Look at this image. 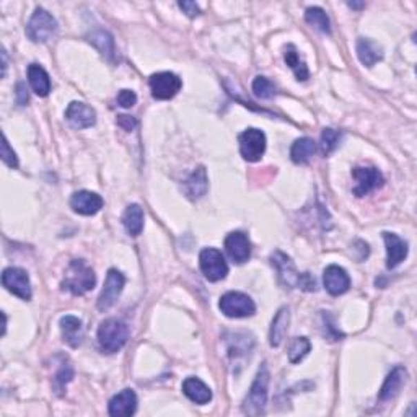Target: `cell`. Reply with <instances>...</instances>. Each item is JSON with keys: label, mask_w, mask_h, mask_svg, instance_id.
Instances as JSON below:
<instances>
[{"label": "cell", "mask_w": 417, "mask_h": 417, "mask_svg": "<svg viewBox=\"0 0 417 417\" xmlns=\"http://www.w3.org/2000/svg\"><path fill=\"white\" fill-rule=\"evenodd\" d=\"M225 249L226 255L232 258V261L237 264H243L251 256V244L243 232H232L226 235Z\"/></svg>", "instance_id": "cell-15"}, {"label": "cell", "mask_w": 417, "mask_h": 417, "mask_svg": "<svg viewBox=\"0 0 417 417\" xmlns=\"http://www.w3.org/2000/svg\"><path fill=\"white\" fill-rule=\"evenodd\" d=\"M240 153L246 162H260L266 152V135L262 130L249 128L238 137Z\"/></svg>", "instance_id": "cell-8"}, {"label": "cell", "mask_w": 417, "mask_h": 417, "mask_svg": "<svg viewBox=\"0 0 417 417\" xmlns=\"http://www.w3.org/2000/svg\"><path fill=\"white\" fill-rule=\"evenodd\" d=\"M199 266H201L204 278L211 282H219L229 274V264H226L224 255L215 248L202 249L199 255Z\"/></svg>", "instance_id": "cell-7"}, {"label": "cell", "mask_w": 417, "mask_h": 417, "mask_svg": "<svg viewBox=\"0 0 417 417\" xmlns=\"http://www.w3.org/2000/svg\"><path fill=\"white\" fill-rule=\"evenodd\" d=\"M117 103L122 108H133L137 103V95L133 90H121L119 95H117Z\"/></svg>", "instance_id": "cell-36"}, {"label": "cell", "mask_w": 417, "mask_h": 417, "mask_svg": "<svg viewBox=\"0 0 417 417\" xmlns=\"http://www.w3.org/2000/svg\"><path fill=\"white\" fill-rule=\"evenodd\" d=\"M316 152V145L310 137H302L297 139L293 142L292 148H290V157H292V162L297 163V165H305L311 160V157L315 155Z\"/></svg>", "instance_id": "cell-28"}, {"label": "cell", "mask_w": 417, "mask_h": 417, "mask_svg": "<svg viewBox=\"0 0 417 417\" xmlns=\"http://www.w3.org/2000/svg\"><path fill=\"white\" fill-rule=\"evenodd\" d=\"M2 59H3V77H6V72H7V54H6V51H2Z\"/></svg>", "instance_id": "cell-41"}, {"label": "cell", "mask_w": 417, "mask_h": 417, "mask_svg": "<svg viewBox=\"0 0 417 417\" xmlns=\"http://www.w3.org/2000/svg\"><path fill=\"white\" fill-rule=\"evenodd\" d=\"M137 411V394L134 389H122L111 398L108 405V412L115 417H129Z\"/></svg>", "instance_id": "cell-17"}, {"label": "cell", "mask_w": 417, "mask_h": 417, "mask_svg": "<svg viewBox=\"0 0 417 417\" xmlns=\"http://www.w3.org/2000/svg\"><path fill=\"white\" fill-rule=\"evenodd\" d=\"M103 197L92 191H77L70 197V207L75 214L95 215L101 211Z\"/></svg>", "instance_id": "cell-14"}, {"label": "cell", "mask_w": 417, "mask_h": 417, "mask_svg": "<svg viewBox=\"0 0 417 417\" xmlns=\"http://www.w3.org/2000/svg\"><path fill=\"white\" fill-rule=\"evenodd\" d=\"M17 101L20 106H25L26 103H28V93H26L25 84H18L17 87Z\"/></svg>", "instance_id": "cell-40"}, {"label": "cell", "mask_w": 417, "mask_h": 417, "mask_svg": "<svg viewBox=\"0 0 417 417\" xmlns=\"http://www.w3.org/2000/svg\"><path fill=\"white\" fill-rule=\"evenodd\" d=\"M253 92H255L256 98L260 99H271L275 95V87L274 84L266 77H256L253 81Z\"/></svg>", "instance_id": "cell-33"}, {"label": "cell", "mask_w": 417, "mask_h": 417, "mask_svg": "<svg viewBox=\"0 0 417 417\" xmlns=\"http://www.w3.org/2000/svg\"><path fill=\"white\" fill-rule=\"evenodd\" d=\"M124 284H126L124 274L119 273L117 269L108 271L106 280H104V287L98 298V310L101 311L110 310V308L117 302V298H119L122 289H124Z\"/></svg>", "instance_id": "cell-11"}, {"label": "cell", "mask_w": 417, "mask_h": 417, "mask_svg": "<svg viewBox=\"0 0 417 417\" xmlns=\"http://www.w3.org/2000/svg\"><path fill=\"white\" fill-rule=\"evenodd\" d=\"M148 85H151L152 97L155 99H171L178 95L183 87V81L173 72H158L151 77Z\"/></svg>", "instance_id": "cell-9"}, {"label": "cell", "mask_w": 417, "mask_h": 417, "mask_svg": "<svg viewBox=\"0 0 417 417\" xmlns=\"http://www.w3.org/2000/svg\"><path fill=\"white\" fill-rule=\"evenodd\" d=\"M310 351H311L310 339L305 336L295 338L289 347V362L290 364H298V362H302L303 359H305Z\"/></svg>", "instance_id": "cell-31"}, {"label": "cell", "mask_w": 417, "mask_h": 417, "mask_svg": "<svg viewBox=\"0 0 417 417\" xmlns=\"http://www.w3.org/2000/svg\"><path fill=\"white\" fill-rule=\"evenodd\" d=\"M323 321H324V326H328V333H324V334L331 339V341H338L339 338H342V334L339 333V331L336 328H334L333 320H331L329 315H326V313H323Z\"/></svg>", "instance_id": "cell-37"}, {"label": "cell", "mask_w": 417, "mask_h": 417, "mask_svg": "<svg viewBox=\"0 0 417 417\" xmlns=\"http://www.w3.org/2000/svg\"><path fill=\"white\" fill-rule=\"evenodd\" d=\"M66 117L77 129H87L97 122V113L88 104L80 101H72L66 110Z\"/></svg>", "instance_id": "cell-16"}, {"label": "cell", "mask_w": 417, "mask_h": 417, "mask_svg": "<svg viewBox=\"0 0 417 417\" xmlns=\"http://www.w3.org/2000/svg\"><path fill=\"white\" fill-rule=\"evenodd\" d=\"M183 393L196 405H207L212 400V391L206 383L196 377H189L183 382Z\"/></svg>", "instance_id": "cell-23"}, {"label": "cell", "mask_w": 417, "mask_h": 417, "mask_svg": "<svg viewBox=\"0 0 417 417\" xmlns=\"http://www.w3.org/2000/svg\"><path fill=\"white\" fill-rule=\"evenodd\" d=\"M97 284V275L87 262L74 260L67 269L66 279L62 280V290H67L72 295H84L90 292Z\"/></svg>", "instance_id": "cell-2"}, {"label": "cell", "mask_w": 417, "mask_h": 417, "mask_svg": "<svg viewBox=\"0 0 417 417\" xmlns=\"http://www.w3.org/2000/svg\"><path fill=\"white\" fill-rule=\"evenodd\" d=\"M289 323H290V311L287 307H282L275 315V318L273 320V324H271V331H269V344L273 347H279L282 344L285 334H287L289 329Z\"/></svg>", "instance_id": "cell-24"}, {"label": "cell", "mask_w": 417, "mask_h": 417, "mask_svg": "<svg viewBox=\"0 0 417 417\" xmlns=\"http://www.w3.org/2000/svg\"><path fill=\"white\" fill-rule=\"evenodd\" d=\"M2 284L8 292L20 297L21 300L31 298V282L26 271L20 267H7L2 274Z\"/></svg>", "instance_id": "cell-12"}, {"label": "cell", "mask_w": 417, "mask_h": 417, "mask_svg": "<svg viewBox=\"0 0 417 417\" xmlns=\"http://www.w3.org/2000/svg\"><path fill=\"white\" fill-rule=\"evenodd\" d=\"M219 308L229 318H246L256 311L255 302L243 292H226L222 295Z\"/></svg>", "instance_id": "cell-6"}, {"label": "cell", "mask_w": 417, "mask_h": 417, "mask_svg": "<svg viewBox=\"0 0 417 417\" xmlns=\"http://www.w3.org/2000/svg\"><path fill=\"white\" fill-rule=\"evenodd\" d=\"M116 122H117V126H119V128H122L124 130H133L135 126H137V121H135L133 116H126V115L117 116Z\"/></svg>", "instance_id": "cell-39"}, {"label": "cell", "mask_w": 417, "mask_h": 417, "mask_svg": "<svg viewBox=\"0 0 417 417\" xmlns=\"http://www.w3.org/2000/svg\"><path fill=\"white\" fill-rule=\"evenodd\" d=\"M352 178L356 180V188L352 189V193L357 197L367 196L375 189L382 188L385 183L383 175L374 166H357L352 170Z\"/></svg>", "instance_id": "cell-10"}, {"label": "cell", "mask_w": 417, "mask_h": 417, "mask_svg": "<svg viewBox=\"0 0 417 417\" xmlns=\"http://www.w3.org/2000/svg\"><path fill=\"white\" fill-rule=\"evenodd\" d=\"M305 20L308 25H311L313 28L321 31V33L329 35L331 33V23L329 18L326 15V12L320 7H310L305 12Z\"/></svg>", "instance_id": "cell-30"}, {"label": "cell", "mask_w": 417, "mask_h": 417, "mask_svg": "<svg viewBox=\"0 0 417 417\" xmlns=\"http://www.w3.org/2000/svg\"><path fill=\"white\" fill-rule=\"evenodd\" d=\"M406 378H407L406 369H403V367H394V369L388 374L387 380H385L382 389H380L378 400L382 403L393 400V398L401 391L403 385L406 383Z\"/></svg>", "instance_id": "cell-19"}, {"label": "cell", "mask_w": 417, "mask_h": 417, "mask_svg": "<svg viewBox=\"0 0 417 417\" xmlns=\"http://www.w3.org/2000/svg\"><path fill=\"white\" fill-rule=\"evenodd\" d=\"M323 284L324 289L328 290L331 295L338 297L346 293L349 287H351V278L346 273V269H342L341 266H328L323 273Z\"/></svg>", "instance_id": "cell-13"}, {"label": "cell", "mask_w": 417, "mask_h": 417, "mask_svg": "<svg viewBox=\"0 0 417 417\" xmlns=\"http://www.w3.org/2000/svg\"><path fill=\"white\" fill-rule=\"evenodd\" d=\"M72 378H74V369H72L69 364H62V367L56 374V377L52 380V387L56 389V393L57 394L64 393L67 383H70Z\"/></svg>", "instance_id": "cell-34"}, {"label": "cell", "mask_w": 417, "mask_h": 417, "mask_svg": "<svg viewBox=\"0 0 417 417\" xmlns=\"http://www.w3.org/2000/svg\"><path fill=\"white\" fill-rule=\"evenodd\" d=\"M385 244H387V267L388 269H394L396 266H400L407 256V243L405 240H401L398 235L385 232L383 233Z\"/></svg>", "instance_id": "cell-18"}, {"label": "cell", "mask_w": 417, "mask_h": 417, "mask_svg": "<svg viewBox=\"0 0 417 417\" xmlns=\"http://www.w3.org/2000/svg\"><path fill=\"white\" fill-rule=\"evenodd\" d=\"M269 370L267 365L262 364L261 369L258 370V375L253 382L251 388H249L248 396L243 401V411L248 416H260L264 412L266 403H267V389H269Z\"/></svg>", "instance_id": "cell-4"}, {"label": "cell", "mask_w": 417, "mask_h": 417, "mask_svg": "<svg viewBox=\"0 0 417 417\" xmlns=\"http://www.w3.org/2000/svg\"><path fill=\"white\" fill-rule=\"evenodd\" d=\"M284 61L290 69L293 70L298 81H305L310 77V72H308V67L305 64V61H302L300 54H298L297 48L293 44H289L284 51Z\"/></svg>", "instance_id": "cell-29"}, {"label": "cell", "mask_w": 417, "mask_h": 417, "mask_svg": "<svg viewBox=\"0 0 417 417\" xmlns=\"http://www.w3.org/2000/svg\"><path fill=\"white\" fill-rule=\"evenodd\" d=\"M207 189H208V180H207V171L204 166H199L196 171H193V175L184 181V186H183L184 194L189 199H193V201L206 196Z\"/></svg>", "instance_id": "cell-21"}, {"label": "cell", "mask_w": 417, "mask_h": 417, "mask_svg": "<svg viewBox=\"0 0 417 417\" xmlns=\"http://www.w3.org/2000/svg\"><path fill=\"white\" fill-rule=\"evenodd\" d=\"M129 339V328L117 318L104 320L98 328L99 349L106 353H116L126 346Z\"/></svg>", "instance_id": "cell-3"}, {"label": "cell", "mask_w": 417, "mask_h": 417, "mask_svg": "<svg viewBox=\"0 0 417 417\" xmlns=\"http://www.w3.org/2000/svg\"><path fill=\"white\" fill-rule=\"evenodd\" d=\"M178 6H180L181 10H183L189 18L197 17L199 13H201V10H199V7H197L196 2H189V0H186V2H180Z\"/></svg>", "instance_id": "cell-38"}, {"label": "cell", "mask_w": 417, "mask_h": 417, "mask_svg": "<svg viewBox=\"0 0 417 417\" xmlns=\"http://www.w3.org/2000/svg\"><path fill=\"white\" fill-rule=\"evenodd\" d=\"M57 33V21L51 13L38 7L26 25V36L33 43H46Z\"/></svg>", "instance_id": "cell-5"}, {"label": "cell", "mask_w": 417, "mask_h": 417, "mask_svg": "<svg viewBox=\"0 0 417 417\" xmlns=\"http://www.w3.org/2000/svg\"><path fill=\"white\" fill-rule=\"evenodd\" d=\"M339 139H341V135H339L338 130L334 129H323V133H321V142H320V148L321 152H323V155H331L334 151H336V147L339 145Z\"/></svg>", "instance_id": "cell-32"}, {"label": "cell", "mask_w": 417, "mask_h": 417, "mask_svg": "<svg viewBox=\"0 0 417 417\" xmlns=\"http://www.w3.org/2000/svg\"><path fill=\"white\" fill-rule=\"evenodd\" d=\"M271 264L275 267L278 271V278L279 282L284 285V287L289 289H303V290H315L316 289V282L315 279L311 278L308 273H298L295 264H293L292 260L285 255L282 251H274L271 255Z\"/></svg>", "instance_id": "cell-1"}, {"label": "cell", "mask_w": 417, "mask_h": 417, "mask_svg": "<svg viewBox=\"0 0 417 417\" xmlns=\"http://www.w3.org/2000/svg\"><path fill=\"white\" fill-rule=\"evenodd\" d=\"M61 333L64 338V342L69 344L70 347H79L84 339V323L80 318L72 315H66L61 318Z\"/></svg>", "instance_id": "cell-20"}, {"label": "cell", "mask_w": 417, "mask_h": 417, "mask_svg": "<svg viewBox=\"0 0 417 417\" xmlns=\"http://www.w3.org/2000/svg\"><path fill=\"white\" fill-rule=\"evenodd\" d=\"M28 81L38 97H48L51 92V79H49L48 72L38 64H31L28 67Z\"/></svg>", "instance_id": "cell-25"}, {"label": "cell", "mask_w": 417, "mask_h": 417, "mask_svg": "<svg viewBox=\"0 0 417 417\" xmlns=\"http://www.w3.org/2000/svg\"><path fill=\"white\" fill-rule=\"evenodd\" d=\"M87 39L88 43H92L93 46L101 52L104 59H108V61L115 59V39H113V36L108 33V31L101 28L93 30L92 33L87 35Z\"/></svg>", "instance_id": "cell-26"}, {"label": "cell", "mask_w": 417, "mask_h": 417, "mask_svg": "<svg viewBox=\"0 0 417 417\" xmlns=\"http://www.w3.org/2000/svg\"><path fill=\"white\" fill-rule=\"evenodd\" d=\"M349 7L351 8H364L365 7V3H349Z\"/></svg>", "instance_id": "cell-42"}, {"label": "cell", "mask_w": 417, "mask_h": 417, "mask_svg": "<svg viewBox=\"0 0 417 417\" xmlns=\"http://www.w3.org/2000/svg\"><path fill=\"white\" fill-rule=\"evenodd\" d=\"M122 225L128 230L129 235L133 237H139L144 230V211L140 208L139 204H130L126 208L124 215H122Z\"/></svg>", "instance_id": "cell-27"}, {"label": "cell", "mask_w": 417, "mask_h": 417, "mask_svg": "<svg viewBox=\"0 0 417 417\" xmlns=\"http://www.w3.org/2000/svg\"><path fill=\"white\" fill-rule=\"evenodd\" d=\"M357 56L359 61L367 67H374L378 61L383 59V49L375 41L359 38L357 39Z\"/></svg>", "instance_id": "cell-22"}, {"label": "cell", "mask_w": 417, "mask_h": 417, "mask_svg": "<svg viewBox=\"0 0 417 417\" xmlns=\"http://www.w3.org/2000/svg\"><path fill=\"white\" fill-rule=\"evenodd\" d=\"M0 155H2V162L6 163V165L10 166V168H17L18 166L17 153L12 151L10 144H8L6 135H3V139H2V152H0Z\"/></svg>", "instance_id": "cell-35"}]
</instances>
